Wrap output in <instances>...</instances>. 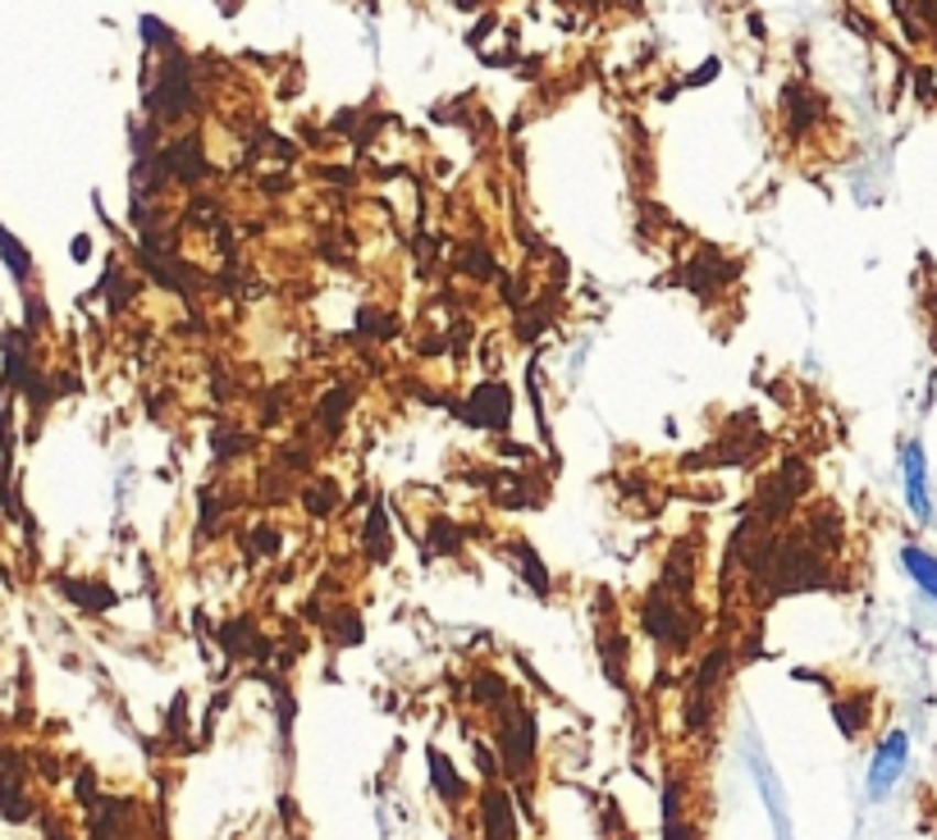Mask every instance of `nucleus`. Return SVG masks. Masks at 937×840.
Segmentation results:
<instances>
[{
	"instance_id": "3",
	"label": "nucleus",
	"mask_w": 937,
	"mask_h": 840,
	"mask_svg": "<svg viewBox=\"0 0 937 840\" xmlns=\"http://www.w3.org/2000/svg\"><path fill=\"white\" fill-rule=\"evenodd\" d=\"M641 626L650 640H658L663 648H686L690 635H695V612H690V599H677L668 589L654 585V594L645 599L641 608Z\"/></svg>"
},
{
	"instance_id": "29",
	"label": "nucleus",
	"mask_w": 937,
	"mask_h": 840,
	"mask_svg": "<svg viewBox=\"0 0 937 840\" xmlns=\"http://www.w3.org/2000/svg\"><path fill=\"white\" fill-rule=\"evenodd\" d=\"M357 329H361V334H375V338H394V334H399V320H380V310H361V316H357Z\"/></svg>"
},
{
	"instance_id": "15",
	"label": "nucleus",
	"mask_w": 937,
	"mask_h": 840,
	"mask_svg": "<svg viewBox=\"0 0 937 840\" xmlns=\"http://www.w3.org/2000/svg\"><path fill=\"white\" fill-rule=\"evenodd\" d=\"M220 644H225V653H270V644L252 631V621H248V617L225 621V626H220Z\"/></svg>"
},
{
	"instance_id": "19",
	"label": "nucleus",
	"mask_w": 937,
	"mask_h": 840,
	"mask_svg": "<svg viewBox=\"0 0 937 840\" xmlns=\"http://www.w3.org/2000/svg\"><path fill=\"white\" fill-rule=\"evenodd\" d=\"M302 508H307V516L325 521L329 512H339V484L335 480H316L312 489H302Z\"/></svg>"
},
{
	"instance_id": "4",
	"label": "nucleus",
	"mask_w": 937,
	"mask_h": 840,
	"mask_svg": "<svg viewBox=\"0 0 937 840\" xmlns=\"http://www.w3.org/2000/svg\"><path fill=\"white\" fill-rule=\"evenodd\" d=\"M535 744H540V727H535V712L531 708H508V718L499 727V754H503V772L508 776H522L535 767Z\"/></svg>"
},
{
	"instance_id": "2",
	"label": "nucleus",
	"mask_w": 937,
	"mask_h": 840,
	"mask_svg": "<svg viewBox=\"0 0 937 840\" xmlns=\"http://www.w3.org/2000/svg\"><path fill=\"white\" fill-rule=\"evenodd\" d=\"M146 114L151 119H161V123H174V119H184L197 110V83H193V59L184 55H170L156 83H151V91L142 97Z\"/></svg>"
},
{
	"instance_id": "34",
	"label": "nucleus",
	"mask_w": 937,
	"mask_h": 840,
	"mask_svg": "<svg viewBox=\"0 0 937 840\" xmlns=\"http://www.w3.org/2000/svg\"><path fill=\"white\" fill-rule=\"evenodd\" d=\"M339 640H344V644H357V640H361V621H357L352 612L339 621Z\"/></svg>"
},
{
	"instance_id": "30",
	"label": "nucleus",
	"mask_w": 937,
	"mask_h": 840,
	"mask_svg": "<svg viewBox=\"0 0 937 840\" xmlns=\"http://www.w3.org/2000/svg\"><path fill=\"white\" fill-rule=\"evenodd\" d=\"M142 42H146V46H174V33H170L161 19L146 14V19H142Z\"/></svg>"
},
{
	"instance_id": "32",
	"label": "nucleus",
	"mask_w": 937,
	"mask_h": 840,
	"mask_svg": "<svg viewBox=\"0 0 937 840\" xmlns=\"http://www.w3.org/2000/svg\"><path fill=\"white\" fill-rule=\"evenodd\" d=\"M252 448V439H238V434H216V452H220V461H229L233 452H248Z\"/></svg>"
},
{
	"instance_id": "7",
	"label": "nucleus",
	"mask_w": 937,
	"mask_h": 840,
	"mask_svg": "<svg viewBox=\"0 0 937 840\" xmlns=\"http://www.w3.org/2000/svg\"><path fill=\"white\" fill-rule=\"evenodd\" d=\"M905 750H911L905 731H892V735L883 740V750L873 754V767H869V799H883V795L896 786V776L905 772Z\"/></svg>"
},
{
	"instance_id": "33",
	"label": "nucleus",
	"mask_w": 937,
	"mask_h": 840,
	"mask_svg": "<svg viewBox=\"0 0 937 840\" xmlns=\"http://www.w3.org/2000/svg\"><path fill=\"white\" fill-rule=\"evenodd\" d=\"M252 548H257V553H280V531H270V525H257V531H252Z\"/></svg>"
},
{
	"instance_id": "26",
	"label": "nucleus",
	"mask_w": 937,
	"mask_h": 840,
	"mask_svg": "<svg viewBox=\"0 0 937 840\" xmlns=\"http://www.w3.org/2000/svg\"><path fill=\"white\" fill-rule=\"evenodd\" d=\"M603 663H609V680H613V686H622V672H627V640H618V635L603 640Z\"/></svg>"
},
{
	"instance_id": "12",
	"label": "nucleus",
	"mask_w": 937,
	"mask_h": 840,
	"mask_svg": "<svg viewBox=\"0 0 937 840\" xmlns=\"http://www.w3.org/2000/svg\"><path fill=\"white\" fill-rule=\"evenodd\" d=\"M0 795H6V822L19 827V822H28V818L37 814V808L23 799V767H19V754L14 750L6 754V790H0Z\"/></svg>"
},
{
	"instance_id": "16",
	"label": "nucleus",
	"mask_w": 937,
	"mask_h": 840,
	"mask_svg": "<svg viewBox=\"0 0 937 840\" xmlns=\"http://www.w3.org/2000/svg\"><path fill=\"white\" fill-rule=\"evenodd\" d=\"M677 808H682V786L668 782L663 786V840H700L690 822H682Z\"/></svg>"
},
{
	"instance_id": "35",
	"label": "nucleus",
	"mask_w": 937,
	"mask_h": 840,
	"mask_svg": "<svg viewBox=\"0 0 937 840\" xmlns=\"http://www.w3.org/2000/svg\"><path fill=\"white\" fill-rule=\"evenodd\" d=\"M476 763H480V772H486V776H494V759H490V750L480 740H476Z\"/></svg>"
},
{
	"instance_id": "28",
	"label": "nucleus",
	"mask_w": 937,
	"mask_h": 840,
	"mask_svg": "<svg viewBox=\"0 0 937 840\" xmlns=\"http://www.w3.org/2000/svg\"><path fill=\"white\" fill-rule=\"evenodd\" d=\"M0 252H6V265H10L14 279H28V252H23V242L14 233L0 238Z\"/></svg>"
},
{
	"instance_id": "1",
	"label": "nucleus",
	"mask_w": 937,
	"mask_h": 840,
	"mask_svg": "<svg viewBox=\"0 0 937 840\" xmlns=\"http://www.w3.org/2000/svg\"><path fill=\"white\" fill-rule=\"evenodd\" d=\"M805 489H809V461H805V457H787V461H782L777 471L760 484V493H754V503H750V516L760 521V531H769V525L787 521V516L800 508Z\"/></svg>"
},
{
	"instance_id": "10",
	"label": "nucleus",
	"mask_w": 937,
	"mask_h": 840,
	"mask_svg": "<svg viewBox=\"0 0 937 840\" xmlns=\"http://www.w3.org/2000/svg\"><path fill=\"white\" fill-rule=\"evenodd\" d=\"M782 106H787V129L792 133H809L814 123L824 119V97H819V91H809V87H800V83L787 87Z\"/></svg>"
},
{
	"instance_id": "18",
	"label": "nucleus",
	"mask_w": 937,
	"mask_h": 840,
	"mask_svg": "<svg viewBox=\"0 0 937 840\" xmlns=\"http://www.w3.org/2000/svg\"><path fill=\"white\" fill-rule=\"evenodd\" d=\"M431 782H435V790H439L448 804H458V799H462V776L453 772V763H448V754L439 750V744L431 750Z\"/></svg>"
},
{
	"instance_id": "13",
	"label": "nucleus",
	"mask_w": 937,
	"mask_h": 840,
	"mask_svg": "<svg viewBox=\"0 0 937 840\" xmlns=\"http://www.w3.org/2000/svg\"><path fill=\"white\" fill-rule=\"evenodd\" d=\"M357 402V393L348 389V384H339V389H329L325 397H320V407H316V425H320V434L325 439H335V434L344 429V416H348V407Z\"/></svg>"
},
{
	"instance_id": "31",
	"label": "nucleus",
	"mask_w": 937,
	"mask_h": 840,
	"mask_svg": "<svg viewBox=\"0 0 937 840\" xmlns=\"http://www.w3.org/2000/svg\"><path fill=\"white\" fill-rule=\"evenodd\" d=\"M458 265H462L467 274H476V270H480V274H494V261H490V252H486V247H467Z\"/></svg>"
},
{
	"instance_id": "22",
	"label": "nucleus",
	"mask_w": 937,
	"mask_h": 840,
	"mask_svg": "<svg viewBox=\"0 0 937 840\" xmlns=\"http://www.w3.org/2000/svg\"><path fill=\"white\" fill-rule=\"evenodd\" d=\"M361 544H367V553L375 557V563H384V557H389V525H384V503H371V521H367V535H361Z\"/></svg>"
},
{
	"instance_id": "8",
	"label": "nucleus",
	"mask_w": 937,
	"mask_h": 840,
	"mask_svg": "<svg viewBox=\"0 0 937 840\" xmlns=\"http://www.w3.org/2000/svg\"><path fill=\"white\" fill-rule=\"evenodd\" d=\"M732 274H737V265H732L728 257H718L713 247H700V252L690 257V265H686V288H695L700 297H709L713 288H728Z\"/></svg>"
},
{
	"instance_id": "27",
	"label": "nucleus",
	"mask_w": 937,
	"mask_h": 840,
	"mask_svg": "<svg viewBox=\"0 0 937 840\" xmlns=\"http://www.w3.org/2000/svg\"><path fill=\"white\" fill-rule=\"evenodd\" d=\"M431 544H435V553H444V557L458 553V548H462L458 525H453V521H435V525H431Z\"/></svg>"
},
{
	"instance_id": "25",
	"label": "nucleus",
	"mask_w": 937,
	"mask_h": 840,
	"mask_svg": "<svg viewBox=\"0 0 937 840\" xmlns=\"http://www.w3.org/2000/svg\"><path fill=\"white\" fill-rule=\"evenodd\" d=\"M517 557H522V576H526V585L535 589V594H549V576H544L540 553H535L531 544H517Z\"/></svg>"
},
{
	"instance_id": "17",
	"label": "nucleus",
	"mask_w": 937,
	"mask_h": 840,
	"mask_svg": "<svg viewBox=\"0 0 937 840\" xmlns=\"http://www.w3.org/2000/svg\"><path fill=\"white\" fill-rule=\"evenodd\" d=\"M59 594L78 599L87 612H106V608H115V603H119V599H115V589H106V585H87V580H59Z\"/></svg>"
},
{
	"instance_id": "21",
	"label": "nucleus",
	"mask_w": 937,
	"mask_h": 840,
	"mask_svg": "<svg viewBox=\"0 0 937 840\" xmlns=\"http://www.w3.org/2000/svg\"><path fill=\"white\" fill-rule=\"evenodd\" d=\"M832 712H837V727L846 735H860L864 722H869V695H846V699H837Z\"/></svg>"
},
{
	"instance_id": "11",
	"label": "nucleus",
	"mask_w": 937,
	"mask_h": 840,
	"mask_svg": "<svg viewBox=\"0 0 937 840\" xmlns=\"http://www.w3.org/2000/svg\"><path fill=\"white\" fill-rule=\"evenodd\" d=\"M905 503L919 521L933 516V503H928V471H924V448L911 444L905 448Z\"/></svg>"
},
{
	"instance_id": "23",
	"label": "nucleus",
	"mask_w": 937,
	"mask_h": 840,
	"mask_svg": "<svg viewBox=\"0 0 937 840\" xmlns=\"http://www.w3.org/2000/svg\"><path fill=\"white\" fill-rule=\"evenodd\" d=\"M471 695L480 699V703H490V708H499V703H508V680H499L494 672H480L476 680H471Z\"/></svg>"
},
{
	"instance_id": "9",
	"label": "nucleus",
	"mask_w": 937,
	"mask_h": 840,
	"mask_svg": "<svg viewBox=\"0 0 937 840\" xmlns=\"http://www.w3.org/2000/svg\"><path fill=\"white\" fill-rule=\"evenodd\" d=\"M480 818H486V840H517V814H512L508 790H486L480 795Z\"/></svg>"
},
{
	"instance_id": "24",
	"label": "nucleus",
	"mask_w": 937,
	"mask_h": 840,
	"mask_svg": "<svg viewBox=\"0 0 937 840\" xmlns=\"http://www.w3.org/2000/svg\"><path fill=\"white\" fill-rule=\"evenodd\" d=\"M101 293H106V302H110V316H119L129 302H133V293H138V284L133 279H124V274H106V284H101Z\"/></svg>"
},
{
	"instance_id": "36",
	"label": "nucleus",
	"mask_w": 937,
	"mask_h": 840,
	"mask_svg": "<svg viewBox=\"0 0 937 840\" xmlns=\"http://www.w3.org/2000/svg\"><path fill=\"white\" fill-rule=\"evenodd\" d=\"M69 252H74V261H87V252H92V247H87V238H74Z\"/></svg>"
},
{
	"instance_id": "14",
	"label": "nucleus",
	"mask_w": 937,
	"mask_h": 840,
	"mask_svg": "<svg viewBox=\"0 0 937 840\" xmlns=\"http://www.w3.org/2000/svg\"><path fill=\"white\" fill-rule=\"evenodd\" d=\"M28 380H33V370H28V334L23 329H6V384L23 389Z\"/></svg>"
},
{
	"instance_id": "20",
	"label": "nucleus",
	"mask_w": 937,
	"mask_h": 840,
	"mask_svg": "<svg viewBox=\"0 0 937 840\" xmlns=\"http://www.w3.org/2000/svg\"><path fill=\"white\" fill-rule=\"evenodd\" d=\"M901 563H905V571H911V576H915V585H919V589H928V594L937 599V557L911 544V548H905V553H901Z\"/></svg>"
},
{
	"instance_id": "6",
	"label": "nucleus",
	"mask_w": 937,
	"mask_h": 840,
	"mask_svg": "<svg viewBox=\"0 0 937 840\" xmlns=\"http://www.w3.org/2000/svg\"><path fill=\"white\" fill-rule=\"evenodd\" d=\"M467 425H480V429H508V416H512V389L503 384H480L467 407H453Z\"/></svg>"
},
{
	"instance_id": "5",
	"label": "nucleus",
	"mask_w": 937,
	"mask_h": 840,
	"mask_svg": "<svg viewBox=\"0 0 937 840\" xmlns=\"http://www.w3.org/2000/svg\"><path fill=\"white\" fill-rule=\"evenodd\" d=\"M722 672H728V653L713 648L709 658L690 672V699H686V731H705L713 718V699L722 686Z\"/></svg>"
}]
</instances>
